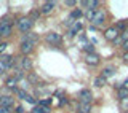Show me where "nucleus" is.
Returning <instances> with one entry per match:
<instances>
[{
  "label": "nucleus",
  "mask_w": 128,
  "mask_h": 113,
  "mask_svg": "<svg viewBox=\"0 0 128 113\" xmlns=\"http://www.w3.org/2000/svg\"><path fill=\"white\" fill-rule=\"evenodd\" d=\"M11 30H13V22H11V19H2L0 21V35H3V37H8V35H11Z\"/></svg>",
  "instance_id": "1"
},
{
  "label": "nucleus",
  "mask_w": 128,
  "mask_h": 113,
  "mask_svg": "<svg viewBox=\"0 0 128 113\" xmlns=\"http://www.w3.org/2000/svg\"><path fill=\"white\" fill-rule=\"evenodd\" d=\"M32 24H34V21H32L30 18H22V19L18 21V29L21 32H29L30 27H32Z\"/></svg>",
  "instance_id": "2"
},
{
  "label": "nucleus",
  "mask_w": 128,
  "mask_h": 113,
  "mask_svg": "<svg viewBox=\"0 0 128 113\" xmlns=\"http://www.w3.org/2000/svg\"><path fill=\"white\" fill-rule=\"evenodd\" d=\"M104 21H106V13L101 11V10H96L94 18L91 19V24H93V26H101Z\"/></svg>",
  "instance_id": "3"
},
{
  "label": "nucleus",
  "mask_w": 128,
  "mask_h": 113,
  "mask_svg": "<svg viewBox=\"0 0 128 113\" xmlns=\"http://www.w3.org/2000/svg\"><path fill=\"white\" fill-rule=\"evenodd\" d=\"M78 99H80V104H91V99H93L91 91H88V89L80 91L78 92Z\"/></svg>",
  "instance_id": "4"
},
{
  "label": "nucleus",
  "mask_w": 128,
  "mask_h": 113,
  "mask_svg": "<svg viewBox=\"0 0 128 113\" xmlns=\"http://www.w3.org/2000/svg\"><path fill=\"white\" fill-rule=\"evenodd\" d=\"M46 42L50 43V45H59L61 43V35L56 34V32H50V34H46Z\"/></svg>",
  "instance_id": "5"
},
{
  "label": "nucleus",
  "mask_w": 128,
  "mask_h": 113,
  "mask_svg": "<svg viewBox=\"0 0 128 113\" xmlns=\"http://www.w3.org/2000/svg\"><path fill=\"white\" fill-rule=\"evenodd\" d=\"M104 37H106V40H112V42H115V40L118 38V30H117V27H109V29L104 32Z\"/></svg>",
  "instance_id": "6"
},
{
  "label": "nucleus",
  "mask_w": 128,
  "mask_h": 113,
  "mask_svg": "<svg viewBox=\"0 0 128 113\" xmlns=\"http://www.w3.org/2000/svg\"><path fill=\"white\" fill-rule=\"evenodd\" d=\"M85 62L88 64V65H98L99 64V56L98 54H86V57H85Z\"/></svg>",
  "instance_id": "7"
},
{
  "label": "nucleus",
  "mask_w": 128,
  "mask_h": 113,
  "mask_svg": "<svg viewBox=\"0 0 128 113\" xmlns=\"http://www.w3.org/2000/svg\"><path fill=\"white\" fill-rule=\"evenodd\" d=\"M54 6H56V2H45L42 5V8H40V11H42L43 14H46V13H50V11H53Z\"/></svg>",
  "instance_id": "8"
},
{
  "label": "nucleus",
  "mask_w": 128,
  "mask_h": 113,
  "mask_svg": "<svg viewBox=\"0 0 128 113\" xmlns=\"http://www.w3.org/2000/svg\"><path fill=\"white\" fill-rule=\"evenodd\" d=\"M11 105H13V97H11V96H2V97H0V107L10 108Z\"/></svg>",
  "instance_id": "9"
},
{
  "label": "nucleus",
  "mask_w": 128,
  "mask_h": 113,
  "mask_svg": "<svg viewBox=\"0 0 128 113\" xmlns=\"http://www.w3.org/2000/svg\"><path fill=\"white\" fill-rule=\"evenodd\" d=\"M82 29H83V24L80 22V21H77V22H75L74 26H72L70 29H69V35H70V37H74V35H77Z\"/></svg>",
  "instance_id": "10"
},
{
  "label": "nucleus",
  "mask_w": 128,
  "mask_h": 113,
  "mask_svg": "<svg viewBox=\"0 0 128 113\" xmlns=\"http://www.w3.org/2000/svg\"><path fill=\"white\" fill-rule=\"evenodd\" d=\"M0 60H2L6 67H11L14 64V57H13V56H10V54H3L2 57H0Z\"/></svg>",
  "instance_id": "11"
},
{
  "label": "nucleus",
  "mask_w": 128,
  "mask_h": 113,
  "mask_svg": "<svg viewBox=\"0 0 128 113\" xmlns=\"http://www.w3.org/2000/svg\"><path fill=\"white\" fill-rule=\"evenodd\" d=\"M32 50H34V43H29V42H22L21 43V51L24 54H29Z\"/></svg>",
  "instance_id": "12"
},
{
  "label": "nucleus",
  "mask_w": 128,
  "mask_h": 113,
  "mask_svg": "<svg viewBox=\"0 0 128 113\" xmlns=\"http://www.w3.org/2000/svg\"><path fill=\"white\" fill-rule=\"evenodd\" d=\"M21 67H22V70H30V67H32V60L27 57V56H24V57L21 59Z\"/></svg>",
  "instance_id": "13"
},
{
  "label": "nucleus",
  "mask_w": 128,
  "mask_h": 113,
  "mask_svg": "<svg viewBox=\"0 0 128 113\" xmlns=\"http://www.w3.org/2000/svg\"><path fill=\"white\" fill-rule=\"evenodd\" d=\"M117 97L120 99V100H125V99H128V89H125V88H120L118 89V92H117Z\"/></svg>",
  "instance_id": "14"
},
{
  "label": "nucleus",
  "mask_w": 128,
  "mask_h": 113,
  "mask_svg": "<svg viewBox=\"0 0 128 113\" xmlns=\"http://www.w3.org/2000/svg\"><path fill=\"white\" fill-rule=\"evenodd\" d=\"M91 112V104H80L78 105V113H90Z\"/></svg>",
  "instance_id": "15"
},
{
  "label": "nucleus",
  "mask_w": 128,
  "mask_h": 113,
  "mask_svg": "<svg viewBox=\"0 0 128 113\" xmlns=\"http://www.w3.org/2000/svg\"><path fill=\"white\" fill-rule=\"evenodd\" d=\"M37 40H38L37 35H35V34H30V32H29V34H27L26 37H24L22 42H29V43H34V45H35V42H37Z\"/></svg>",
  "instance_id": "16"
},
{
  "label": "nucleus",
  "mask_w": 128,
  "mask_h": 113,
  "mask_svg": "<svg viewBox=\"0 0 128 113\" xmlns=\"http://www.w3.org/2000/svg\"><path fill=\"white\" fill-rule=\"evenodd\" d=\"M82 5L83 6H88L90 10H93V8H96V6L99 5V2H98V0H90V2H82Z\"/></svg>",
  "instance_id": "17"
},
{
  "label": "nucleus",
  "mask_w": 128,
  "mask_h": 113,
  "mask_svg": "<svg viewBox=\"0 0 128 113\" xmlns=\"http://www.w3.org/2000/svg\"><path fill=\"white\" fill-rule=\"evenodd\" d=\"M16 83H18V80H16L14 76H11V78L6 80V88H10V89H16Z\"/></svg>",
  "instance_id": "18"
},
{
  "label": "nucleus",
  "mask_w": 128,
  "mask_h": 113,
  "mask_svg": "<svg viewBox=\"0 0 128 113\" xmlns=\"http://www.w3.org/2000/svg\"><path fill=\"white\" fill-rule=\"evenodd\" d=\"M114 73H115V72L112 70V68H104V70H102V75H101V76H102V78H106V80H107L109 76H112Z\"/></svg>",
  "instance_id": "19"
},
{
  "label": "nucleus",
  "mask_w": 128,
  "mask_h": 113,
  "mask_svg": "<svg viewBox=\"0 0 128 113\" xmlns=\"http://www.w3.org/2000/svg\"><path fill=\"white\" fill-rule=\"evenodd\" d=\"M104 84H106V78H102V76H98V78L94 80V86H98V88H102Z\"/></svg>",
  "instance_id": "20"
},
{
  "label": "nucleus",
  "mask_w": 128,
  "mask_h": 113,
  "mask_svg": "<svg viewBox=\"0 0 128 113\" xmlns=\"http://www.w3.org/2000/svg\"><path fill=\"white\" fill-rule=\"evenodd\" d=\"M82 10H74V11H72V13H70V18H74V19H78V21H80V18H82Z\"/></svg>",
  "instance_id": "21"
},
{
  "label": "nucleus",
  "mask_w": 128,
  "mask_h": 113,
  "mask_svg": "<svg viewBox=\"0 0 128 113\" xmlns=\"http://www.w3.org/2000/svg\"><path fill=\"white\" fill-rule=\"evenodd\" d=\"M16 96H18L19 99H24V100H26V99H27V96H29V94H27L26 91H22V89H16Z\"/></svg>",
  "instance_id": "22"
},
{
  "label": "nucleus",
  "mask_w": 128,
  "mask_h": 113,
  "mask_svg": "<svg viewBox=\"0 0 128 113\" xmlns=\"http://www.w3.org/2000/svg\"><path fill=\"white\" fill-rule=\"evenodd\" d=\"M34 113H50V110H48V107H35L34 108Z\"/></svg>",
  "instance_id": "23"
},
{
  "label": "nucleus",
  "mask_w": 128,
  "mask_h": 113,
  "mask_svg": "<svg viewBox=\"0 0 128 113\" xmlns=\"http://www.w3.org/2000/svg\"><path fill=\"white\" fill-rule=\"evenodd\" d=\"M94 13H96V10H88L86 11V19L88 21H91V19L94 18Z\"/></svg>",
  "instance_id": "24"
},
{
  "label": "nucleus",
  "mask_w": 128,
  "mask_h": 113,
  "mask_svg": "<svg viewBox=\"0 0 128 113\" xmlns=\"http://www.w3.org/2000/svg\"><path fill=\"white\" fill-rule=\"evenodd\" d=\"M83 48H85V50L88 51V54H93V51H94V46L91 45V43H86V45L83 46Z\"/></svg>",
  "instance_id": "25"
},
{
  "label": "nucleus",
  "mask_w": 128,
  "mask_h": 113,
  "mask_svg": "<svg viewBox=\"0 0 128 113\" xmlns=\"http://www.w3.org/2000/svg\"><path fill=\"white\" fill-rule=\"evenodd\" d=\"M14 78H16V80H21V78H22V68H21V70H16Z\"/></svg>",
  "instance_id": "26"
},
{
  "label": "nucleus",
  "mask_w": 128,
  "mask_h": 113,
  "mask_svg": "<svg viewBox=\"0 0 128 113\" xmlns=\"http://www.w3.org/2000/svg\"><path fill=\"white\" fill-rule=\"evenodd\" d=\"M122 108H123V110H128V99L122 100Z\"/></svg>",
  "instance_id": "27"
},
{
  "label": "nucleus",
  "mask_w": 128,
  "mask_h": 113,
  "mask_svg": "<svg viewBox=\"0 0 128 113\" xmlns=\"http://www.w3.org/2000/svg\"><path fill=\"white\" fill-rule=\"evenodd\" d=\"M5 70H6V65H5V64L2 62V60H0V73H3Z\"/></svg>",
  "instance_id": "28"
},
{
  "label": "nucleus",
  "mask_w": 128,
  "mask_h": 113,
  "mask_svg": "<svg viewBox=\"0 0 128 113\" xmlns=\"http://www.w3.org/2000/svg\"><path fill=\"white\" fill-rule=\"evenodd\" d=\"M11 110L8 107H0V113H10Z\"/></svg>",
  "instance_id": "29"
},
{
  "label": "nucleus",
  "mask_w": 128,
  "mask_h": 113,
  "mask_svg": "<svg viewBox=\"0 0 128 113\" xmlns=\"http://www.w3.org/2000/svg\"><path fill=\"white\" fill-rule=\"evenodd\" d=\"M26 102H29V104H35V99L32 97V96H27V99H26Z\"/></svg>",
  "instance_id": "30"
},
{
  "label": "nucleus",
  "mask_w": 128,
  "mask_h": 113,
  "mask_svg": "<svg viewBox=\"0 0 128 113\" xmlns=\"http://www.w3.org/2000/svg\"><path fill=\"white\" fill-rule=\"evenodd\" d=\"M5 48H6V43H2V42H0V53H2Z\"/></svg>",
  "instance_id": "31"
},
{
  "label": "nucleus",
  "mask_w": 128,
  "mask_h": 113,
  "mask_svg": "<svg viewBox=\"0 0 128 113\" xmlns=\"http://www.w3.org/2000/svg\"><path fill=\"white\" fill-rule=\"evenodd\" d=\"M66 5H67V6H74L75 2H74V0H69V2H66Z\"/></svg>",
  "instance_id": "32"
},
{
  "label": "nucleus",
  "mask_w": 128,
  "mask_h": 113,
  "mask_svg": "<svg viewBox=\"0 0 128 113\" xmlns=\"http://www.w3.org/2000/svg\"><path fill=\"white\" fill-rule=\"evenodd\" d=\"M122 86H123V88H125V89H128V78L125 80V81H123V84H122Z\"/></svg>",
  "instance_id": "33"
},
{
  "label": "nucleus",
  "mask_w": 128,
  "mask_h": 113,
  "mask_svg": "<svg viewBox=\"0 0 128 113\" xmlns=\"http://www.w3.org/2000/svg\"><path fill=\"white\" fill-rule=\"evenodd\" d=\"M123 48H125L126 53H128V40H126V42H123Z\"/></svg>",
  "instance_id": "34"
},
{
  "label": "nucleus",
  "mask_w": 128,
  "mask_h": 113,
  "mask_svg": "<svg viewBox=\"0 0 128 113\" xmlns=\"http://www.w3.org/2000/svg\"><path fill=\"white\" fill-rule=\"evenodd\" d=\"M123 60H125V62L128 64V53H125V54H123Z\"/></svg>",
  "instance_id": "35"
}]
</instances>
